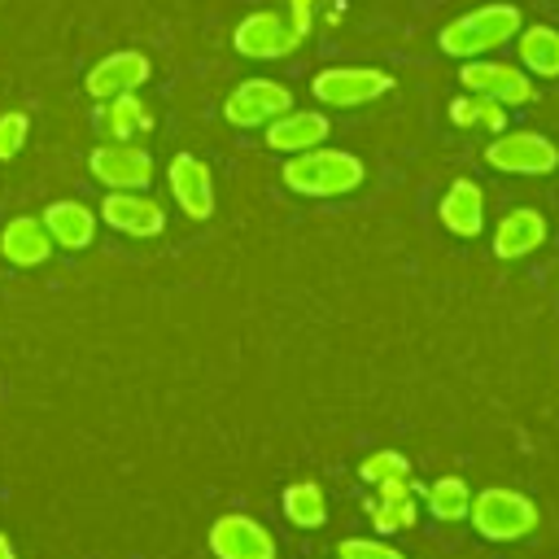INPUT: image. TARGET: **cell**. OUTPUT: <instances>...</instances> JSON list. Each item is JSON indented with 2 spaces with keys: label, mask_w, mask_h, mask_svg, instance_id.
<instances>
[{
  "label": "cell",
  "mask_w": 559,
  "mask_h": 559,
  "mask_svg": "<svg viewBox=\"0 0 559 559\" xmlns=\"http://www.w3.org/2000/svg\"><path fill=\"white\" fill-rule=\"evenodd\" d=\"M520 26H524V17L515 4H480V9H467L454 22H445L437 31V48L445 57L472 61V57H485V52H498L502 44H511L520 35Z\"/></svg>",
  "instance_id": "cell-1"
},
{
  "label": "cell",
  "mask_w": 559,
  "mask_h": 559,
  "mask_svg": "<svg viewBox=\"0 0 559 559\" xmlns=\"http://www.w3.org/2000/svg\"><path fill=\"white\" fill-rule=\"evenodd\" d=\"M284 188L288 192H301V197H345L354 188H362L367 179V166L345 153V148H306V153H293L284 162Z\"/></svg>",
  "instance_id": "cell-2"
},
{
  "label": "cell",
  "mask_w": 559,
  "mask_h": 559,
  "mask_svg": "<svg viewBox=\"0 0 559 559\" xmlns=\"http://www.w3.org/2000/svg\"><path fill=\"white\" fill-rule=\"evenodd\" d=\"M472 528L489 542H520L537 528V507L533 498L515 493V489H480L472 498Z\"/></svg>",
  "instance_id": "cell-3"
},
{
  "label": "cell",
  "mask_w": 559,
  "mask_h": 559,
  "mask_svg": "<svg viewBox=\"0 0 559 559\" xmlns=\"http://www.w3.org/2000/svg\"><path fill=\"white\" fill-rule=\"evenodd\" d=\"M393 87V79L376 66H328L310 79V92L319 105L332 109H354V105H371Z\"/></svg>",
  "instance_id": "cell-4"
},
{
  "label": "cell",
  "mask_w": 559,
  "mask_h": 559,
  "mask_svg": "<svg viewBox=\"0 0 559 559\" xmlns=\"http://www.w3.org/2000/svg\"><path fill=\"white\" fill-rule=\"evenodd\" d=\"M485 162L502 175H550L559 170V144L542 131H498L485 144Z\"/></svg>",
  "instance_id": "cell-5"
},
{
  "label": "cell",
  "mask_w": 559,
  "mask_h": 559,
  "mask_svg": "<svg viewBox=\"0 0 559 559\" xmlns=\"http://www.w3.org/2000/svg\"><path fill=\"white\" fill-rule=\"evenodd\" d=\"M87 170L109 188V192H144L153 183V157L148 148L131 144V140H114V144H96L87 153Z\"/></svg>",
  "instance_id": "cell-6"
},
{
  "label": "cell",
  "mask_w": 559,
  "mask_h": 559,
  "mask_svg": "<svg viewBox=\"0 0 559 559\" xmlns=\"http://www.w3.org/2000/svg\"><path fill=\"white\" fill-rule=\"evenodd\" d=\"M306 35L293 26V17H280L271 9H258L249 17H240V26L231 31V44L240 57H253V61H280L288 52H297Z\"/></svg>",
  "instance_id": "cell-7"
},
{
  "label": "cell",
  "mask_w": 559,
  "mask_h": 559,
  "mask_svg": "<svg viewBox=\"0 0 559 559\" xmlns=\"http://www.w3.org/2000/svg\"><path fill=\"white\" fill-rule=\"evenodd\" d=\"M459 83H463L467 92H480V96L502 100L507 109H511V105H528V100L537 96V87H533V79H528L524 66L493 61V57H472V61H463Z\"/></svg>",
  "instance_id": "cell-8"
},
{
  "label": "cell",
  "mask_w": 559,
  "mask_h": 559,
  "mask_svg": "<svg viewBox=\"0 0 559 559\" xmlns=\"http://www.w3.org/2000/svg\"><path fill=\"white\" fill-rule=\"evenodd\" d=\"M284 109H293V92L280 79H245L223 100V118L231 127H266Z\"/></svg>",
  "instance_id": "cell-9"
},
{
  "label": "cell",
  "mask_w": 559,
  "mask_h": 559,
  "mask_svg": "<svg viewBox=\"0 0 559 559\" xmlns=\"http://www.w3.org/2000/svg\"><path fill=\"white\" fill-rule=\"evenodd\" d=\"M148 74H153V61H148L140 48H118V52L100 57V61L87 70L83 87H87L92 100H109V96H122V92L144 87Z\"/></svg>",
  "instance_id": "cell-10"
},
{
  "label": "cell",
  "mask_w": 559,
  "mask_h": 559,
  "mask_svg": "<svg viewBox=\"0 0 559 559\" xmlns=\"http://www.w3.org/2000/svg\"><path fill=\"white\" fill-rule=\"evenodd\" d=\"M210 550L218 559H275V537L253 515H218L210 524Z\"/></svg>",
  "instance_id": "cell-11"
},
{
  "label": "cell",
  "mask_w": 559,
  "mask_h": 559,
  "mask_svg": "<svg viewBox=\"0 0 559 559\" xmlns=\"http://www.w3.org/2000/svg\"><path fill=\"white\" fill-rule=\"evenodd\" d=\"M166 183H170V197L175 205L188 214V218H210L214 214V175L201 157L192 153H175L170 166H166Z\"/></svg>",
  "instance_id": "cell-12"
},
{
  "label": "cell",
  "mask_w": 559,
  "mask_h": 559,
  "mask_svg": "<svg viewBox=\"0 0 559 559\" xmlns=\"http://www.w3.org/2000/svg\"><path fill=\"white\" fill-rule=\"evenodd\" d=\"M100 218H105V227H114L122 236H140V240L157 236L166 227V210L144 192H105Z\"/></svg>",
  "instance_id": "cell-13"
},
{
  "label": "cell",
  "mask_w": 559,
  "mask_h": 559,
  "mask_svg": "<svg viewBox=\"0 0 559 559\" xmlns=\"http://www.w3.org/2000/svg\"><path fill=\"white\" fill-rule=\"evenodd\" d=\"M332 131V122L319 114V109H284L280 118L266 122V148L275 153H306L314 144H323Z\"/></svg>",
  "instance_id": "cell-14"
},
{
  "label": "cell",
  "mask_w": 559,
  "mask_h": 559,
  "mask_svg": "<svg viewBox=\"0 0 559 559\" xmlns=\"http://www.w3.org/2000/svg\"><path fill=\"white\" fill-rule=\"evenodd\" d=\"M542 240H546V218H542L533 205H515V210H507L502 223L493 227V253H498L502 262L528 258Z\"/></svg>",
  "instance_id": "cell-15"
},
{
  "label": "cell",
  "mask_w": 559,
  "mask_h": 559,
  "mask_svg": "<svg viewBox=\"0 0 559 559\" xmlns=\"http://www.w3.org/2000/svg\"><path fill=\"white\" fill-rule=\"evenodd\" d=\"M437 214H441V227H445V231L472 240V236H480V227H485V192H480L472 179H454V183L445 188Z\"/></svg>",
  "instance_id": "cell-16"
},
{
  "label": "cell",
  "mask_w": 559,
  "mask_h": 559,
  "mask_svg": "<svg viewBox=\"0 0 559 559\" xmlns=\"http://www.w3.org/2000/svg\"><path fill=\"white\" fill-rule=\"evenodd\" d=\"M0 253L13 262V266H39L52 258V236L44 227V218H31V214H17L4 223L0 231Z\"/></svg>",
  "instance_id": "cell-17"
},
{
  "label": "cell",
  "mask_w": 559,
  "mask_h": 559,
  "mask_svg": "<svg viewBox=\"0 0 559 559\" xmlns=\"http://www.w3.org/2000/svg\"><path fill=\"white\" fill-rule=\"evenodd\" d=\"M44 227L52 236V245L61 249H87L96 236V214L83 201H52L44 210Z\"/></svg>",
  "instance_id": "cell-18"
},
{
  "label": "cell",
  "mask_w": 559,
  "mask_h": 559,
  "mask_svg": "<svg viewBox=\"0 0 559 559\" xmlns=\"http://www.w3.org/2000/svg\"><path fill=\"white\" fill-rule=\"evenodd\" d=\"M515 57L528 74L537 79H559V31L546 26V22H533V26H520L515 35Z\"/></svg>",
  "instance_id": "cell-19"
},
{
  "label": "cell",
  "mask_w": 559,
  "mask_h": 559,
  "mask_svg": "<svg viewBox=\"0 0 559 559\" xmlns=\"http://www.w3.org/2000/svg\"><path fill=\"white\" fill-rule=\"evenodd\" d=\"M96 127H100L109 140H135L140 131H153V114H148V105H144L135 92H122V96L100 100Z\"/></svg>",
  "instance_id": "cell-20"
},
{
  "label": "cell",
  "mask_w": 559,
  "mask_h": 559,
  "mask_svg": "<svg viewBox=\"0 0 559 559\" xmlns=\"http://www.w3.org/2000/svg\"><path fill=\"white\" fill-rule=\"evenodd\" d=\"M450 122L454 127H485V131H507V105L480 92H463L450 100Z\"/></svg>",
  "instance_id": "cell-21"
},
{
  "label": "cell",
  "mask_w": 559,
  "mask_h": 559,
  "mask_svg": "<svg viewBox=\"0 0 559 559\" xmlns=\"http://www.w3.org/2000/svg\"><path fill=\"white\" fill-rule=\"evenodd\" d=\"M284 515L288 524L297 528H319L328 520V502H323V489L314 480H297L284 489Z\"/></svg>",
  "instance_id": "cell-22"
},
{
  "label": "cell",
  "mask_w": 559,
  "mask_h": 559,
  "mask_svg": "<svg viewBox=\"0 0 559 559\" xmlns=\"http://www.w3.org/2000/svg\"><path fill=\"white\" fill-rule=\"evenodd\" d=\"M428 511H432V520H463L467 511H472V493H467V485L459 480V476H441V480H432L428 485Z\"/></svg>",
  "instance_id": "cell-23"
},
{
  "label": "cell",
  "mask_w": 559,
  "mask_h": 559,
  "mask_svg": "<svg viewBox=\"0 0 559 559\" xmlns=\"http://www.w3.org/2000/svg\"><path fill=\"white\" fill-rule=\"evenodd\" d=\"M367 515L380 533H402V528L415 524V493H376Z\"/></svg>",
  "instance_id": "cell-24"
},
{
  "label": "cell",
  "mask_w": 559,
  "mask_h": 559,
  "mask_svg": "<svg viewBox=\"0 0 559 559\" xmlns=\"http://www.w3.org/2000/svg\"><path fill=\"white\" fill-rule=\"evenodd\" d=\"M26 135H31V118L22 109L0 114V162H13L22 153V144H26Z\"/></svg>",
  "instance_id": "cell-25"
},
{
  "label": "cell",
  "mask_w": 559,
  "mask_h": 559,
  "mask_svg": "<svg viewBox=\"0 0 559 559\" xmlns=\"http://www.w3.org/2000/svg\"><path fill=\"white\" fill-rule=\"evenodd\" d=\"M393 476H411V463L397 450H380V454H371L362 463V480L367 485H380V480H393Z\"/></svg>",
  "instance_id": "cell-26"
},
{
  "label": "cell",
  "mask_w": 559,
  "mask_h": 559,
  "mask_svg": "<svg viewBox=\"0 0 559 559\" xmlns=\"http://www.w3.org/2000/svg\"><path fill=\"white\" fill-rule=\"evenodd\" d=\"M336 555H341V559H406L402 550H393V546H384V542H371V537H345V542L336 546Z\"/></svg>",
  "instance_id": "cell-27"
},
{
  "label": "cell",
  "mask_w": 559,
  "mask_h": 559,
  "mask_svg": "<svg viewBox=\"0 0 559 559\" xmlns=\"http://www.w3.org/2000/svg\"><path fill=\"white\" fill-rule=\"evenodd\" d=\"M288 17H293V26L301 35H310V26H314V0H288Z\"/></svg>",
  "instance_id": "cell-28"
},
{
  "label": "cell",
  "mask_w": 559,
  "mask_h": 559,
  "mask_svg": "<svg viewBox=\"0 0 559 559\" xmlns=\"http://www.w3.org/2000/svg\"><path fill=\"white\" fill-rule=\"evenodd\" d=\"M0 559H13V550H9V537H0Z\"/></svg>",
  "instance_id": "cell-29"
}]
</instances>
